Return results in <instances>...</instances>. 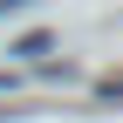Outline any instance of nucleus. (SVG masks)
Segmentation results:
<instances>
[{
    "label": "nucleus",
    "mask_w": 123,
    "mask_h": 123,
    "mask_svg": "<svg viewBox=\"0 0 123 123\" xmlns=\"http://www.w3.org/2000/svg\"><path fill=\"white\" fill-rule=\"evenodd\" d=\"M21 7H34V0H0V21H7V14H21Z\"/></svg>",
    "instance_id": "nucleus-2"
},
{
    "label": "nucleus",
    "mask_w": 123,
    "mask_h": 123,
    "mask_svg": "<svg viewBox=\"0 0 123 123\" xmlns=\"http://www.w3.org/2000/svg\"><path fill=\"white\" fill-rule=\"evenodd\" d=\"M14 55H21V62H34V55H48V34H27V41H14Z\"/></svg>",
    "instance_id": "nucleus-1"
}]
</instances>
